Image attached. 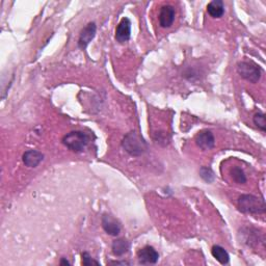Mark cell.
<instances>
[{
    "label": "cell",
    "mask_w": 266,
    "mask_h": 266,
    "mask_svg": "<svg viewBox=\"0 0 266 266\" xmlns=\"http://www.w3.org/2000/svg\"><path fill=\"white\" fill-rule=\"evenodd\" d=\"M211 253H212V256L214 258L223 265L228 264L229 261H230V256H229L228 252L222 246L214 245L212 247V250H211Z\"/></svg>",
    "instance_id": "obj_14"
},
{
    "label": "cell",
    "mask_w": 266,
    "mask_h": 266,
    "mask_svg": "<svg viewBox=\"0 0 266 266\" xmlns=\"http://www.w3.org/2000/svg\"><path fill=\"white\" fill-rule=\"evenodd\" d=\"M97 32V26L94 22L89 23L84 30L80 31L79 39H78V47L82 50H85L88 45L94 40Z\"/></svg>",
    "instance_id": "obj_5"
},
{
    "label": "cell",
    "mask_w": 266,
    "mask_h": 266,
    "mask_svg": "<svg viewBox=\"0 0 266 266\" xmlns=\"http://www.w3.org/2000/svg\"><path fill=\"white\" fill-rule=\"evenodd\" d=\"M122 146L128 154L135 156V157H139V156L143 155L147 151L146 142L142 136L134 131L127 133L124 136Z\"/></svg>",
    "instance_id": "obj_2"
},
{
    "label": "cell",
    "mask_w": 266,
    "mask_h": 266,
    "mask_svg": "<svg viewBox=\"0 0 266 266\" xmlns=\"http://www.w3.org/2000/svg\"><path fill=\"white\" fill-rule=\"evenodd\" d=\"M231 177L237 184H244L246 183V176L240 167H233L231 169Z\"/></svg>",
    "instance_id": "obj_15"
},
{
    "label": "cell",
    "mask_w": 266,
    "mask_h": 266,
    "mask_svg": "<svg viewBox=\"0 0 266 266\" xmlns=\"http://www.w3.org/2000/svg\"><path fill=\"white\" fill-rule=\"evenodd\" d=\"M207 12L212 18H221L225 14V4L222 0H213L208 3Z\"/></svg>",
    "instance_id": "obj_12"
},
{
    "label": "cell",
    "mask_w": 266,
    "mask_h": 266,
    "mask_svg": "<svg viewBox=\"0 0 266 266\" xmlns=\"http://www.w3.org/2000/svg\"><path fill=\"white\" fill-rule=\"evenodd\" d=\"M237 72L243 79L257 84L261 77V69L252 61H240L237 65Z\"/></svg>",
    "instance_id": "obj_4"
},
{
    "label": "cell",
    "mask_w": 266,
    "mask_h": 266,
    "mask_svg": "<svg viewBox=\"0 0 266 266\" xmlns=\"http://www.w3.org/2000/svg\"><path fill=\"white\" fill-rule=\"evenodd\" d=\"M130 249V243L129 241H127L126 239H123V238H118V239H116L113 244H112V250L115 256L121 257L125 255Z\"/></svg>",
    "instance_id": "obj_13"
},
{
    "label": "cell",
    "mask_w": 266,
    "mask_h": 266,
    "mask_svg": "<svg viewBox=\"0 0 266 266\" xmlns=\"http://www.w3.org/2000/svg\"><path fill=\"white\" fill-rule=\"evenodd\" d=\"M175 7L172 5H163L159 12V24L162 29H169L175 21Z\"/></svg>",
    "instance_id": "obj_9"
},
{
    "label": "cell",
    "mask_w": 266,
    "mask_h": 266,
    "mask_svg": "<svg viewBox=\"0 0 266 266\" xmlns=\"http://www.w3.org/2000/svg\"><path fill=\"white\" fill-rule=\"evenodd\" d=\"M130 35H131V22L128 18H123L117 26L116 40L118 43L124 44L129 41Z\"/></svg>",
    "instance_id": "obj_7"
},
{
    "label": "cell",
    "mask_w": 266,
    "mask_h": 266,
    "mask_svg": "<svg viewBox=\"0 0 266 266\" xmlns=\"http://www.w3.org/2000/svg\"><path fill=\"white\" fill-rule=\"evenodd\" d=\"M89 142V137L82 131H72L63 136L62 144L73 152H82Z\"/></svg>",
    "instance_id": "obj_3"
},
{
    "label": "cell",
    "mask_w": 266,
    "mask_h": 266,
    "mask_svg": "<svg viewBox=\"0 0 266 266\" xmlns=\"http://www.w3.org/2000/svg\"><path fill=\"white\" fill-rule=\"evenodd\" d=\"M137 258L142 264H155L159 259V254L153 246L147 245L137 252Z\"/></svg>",
    "instance_id": "obj_8"
},
{
    "label": "cell",
    "mask_w": 266,
    "mask_h": 266,
    "mask_svg": "<svg viewBox=\"0 0 266 266\" xmlns=\"http://www.w3.org/2000/svg\"><path fill=\"white\" fill-rule=\"evenodd\" d=\"M200 176L207 183H212L215 179V175L213 171L207 167H202L200 169Z\"/></svg>",
    "instance_id": "obj_16"
},
{
    "label": "cell",
    "mask_w": 266,
    "mask_h": 266,
    "mask_svg": "<svg viewBox=\"0 0 266 266\" xmlns=\"http://www.w3.org/2000/svg\"><path fill=\"white\" fill-rule=\"evenodd\" d=\"M112 264H117V265H129V263L126 262V261H122V262H118V261H114V262H111Z\"/></svg>",
    "instance_id": "obj_19"
},
{
    "label": "cell",
    "mask_w": 266,
    "mask_h": 266,
    "mask_svg": "<svg viewBox=\"0 0 266 266\" xmlns=\"http://www.w3.org/2000/svg\"><path fill=\"white\" fill-rule=\"evenodd\" d=\"M81 258H82V264H84L85 266H90V265H93V264H95V265H99L100 264L98 261H95L93 258H91L90 255L89 253H87V252L82 253Z\"/></svg>",
    "instance_id": "obj_18"
},
{
    "label": "cell",
    "mask_w": 266,
    "mask_h": 266,
    "mask_svg": "<svg viewBox=\"0 0 266 266\" xmlns=\"http://www.w3.org/2000/svg\"><path fill=\"white\" fill-rule=\"evenodd\" d=\"M60 264H61V265H63V264H66V265L68 264V265H69V264H70V262H69L68 260H66V259H61V261H60Z\"/></svg>",
    "instance_id": "obj_20"
},
{
    "label": "cell",
    "mask_w": 266,
    "mask_h": 266,
    "mask_svg": "<svg viewBox=\"0 0 266 266\" xmlns=\"http://www.w3.org/2000/svg\"><path fill=\"white\" fill-rule=\"evenodd\" d=\"M195 142L201 150H211L215 145V139L213 133L210 130H202L197 135Z\"/></svg>",
    "instance_id": "obj_6"
},
{
    "label": "cell",
    "mask_w": 266,
    "mask_h": 266,
    "mask_svg": "<svg viewBox=\"0 0 266 266\" xmlns=\"http://www.w3.org/2000/svg\"><path fill=\"white\" fill-rule=\"evenodd\" d=\"M254 124L259 128L260 130H262L263 132L266 131V118L265 115L262 113H258L254 116Z\"/></svg>",
    "instance_id": "obj_17"
},
{
    "label": "cell",
    "mask_w": 266,
    "mask_h": 266,
    "mask_svg": "<svg viewBox=\"0 0 266 266\" xmlns=\"http://www.w3.org/2000/svg\"><path fill=\"white\" fill-rule=\"evenodd\" d=\"M238 208L247 214H263L266 210L264 200L253 195L240 196L238 199Z\"/></svg>",
    "instance_id": "obj_1"
},
{
    "label": "cell",
    "mask_w": 266,
    "mask_h": 266,
    "mask_svg": "<svg viewBox=\"0 0 266 266\" xmlns=\"http://www.w3.org/2000/svg\"><path fill=\"white\" fill-rule=\"evenodd\" d=\"M101 223H102V227L107 234L112 236H118L120 234L121 225L112 215L104 214L102 216V221H101Z\"/></svg>",
    "instance_id": "obj_10"
},
{
    "label": "cell",
    "mask_w": 266,
    "mask_h": 266,
    "mask_svg": "<svg viewBox=\"0 0 266 266\" xmlns=\"http://www.w3.org/2000/svg\"><path fill=\"white\" fill-rule=\"evenodd\" d=\"M43 159L44 155L38 150H29L22 156L23 163L29 168H36L43 161Z\"/></svg>",
    "instance_id": "obj_11"
}]
</instances>
